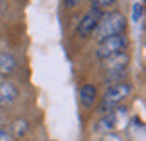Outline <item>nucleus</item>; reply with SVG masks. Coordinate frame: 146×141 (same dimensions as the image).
Returning <instances> with one entry per match:
<instances>
[{
  "mask_svg": "<svg viewBox=\"0 0 146 141\" xmlns=\"http://www.w3.org/2000/svg\"><path fill=\"white\" fill-rule=\"evenodd\" d=\"M126 27V18L125 15L117 13H106V15H101V20L96 27V38L101 42L105 38H110V36H115V35H121Z\"/></svg>",
  "mask_w": 146,
  "mask_h": 141,
  "instance_id": "nucleus-1",
  "label": "nucleus"
},
{
  "mask_svg": "<svg viewBox=\"0 0 146 141\" xmlns=\"http://www.w3.org/2000/svg\"><path fill=\"white\" fill-rule=\"evenodd\" d=\"M130 92H132V87L126 82L110 85L106 89V92L103 94V100H101V112H114V109L123 100H126L130 96Z\"/></svg>",
  "mask_w": 146,
  "mask_h": 141,
  "instance_id": "nucleus-2",
  "label": "nucleus"
},
{
  "mask_svg": "<svg viewBox=\"0 0 146 141\" xmlns=\"http://www.w3.org/2000/svg\"><path fill=\"white\" fill-rule=\"evenodd\" d=\"M128 45V40L126 36L123 35H115V36H110V38H105L98 43V49H96V56L99 60H105L112 54H117V53H123Z\"/></svg>",
  "mask_w": 146,
  "mask_h": 141,
  "instance_id": "nucleus-3",
  "label": "nucleus"
},
{
  "mask_svg": "<svg viewBox=\"0 0 146 141\" xmlns=\"http://www.w3.org/2000/svg\"><path fill=\"white\" fill-rule=\"evenodd\" d=\"M130 63V56H128L126 51L123 53H117V54H112L108 58L101 60V67L108 72V74H119L126 69V65Z\"/></svg>",
  "mask_w": 146,
  "mask_h": 141,
  "instance_id": "nucleus-4",
  "label": "nucleus"
},
{
  "mask_svg": "<svg viewBox=\"0 0 146 141\" xmlns=\"http://www.w3.org/2000/svg\"><path fill=\"white\" fill-rule=\"evenodd\" d=\"M101 15H103V13L98 11V9H90L88 13H85V16L81 18L80 25H78V33H80V36L88 38L94 31H96V27L99 24V20H101Z\"/></svg>",
  "mask_w": 146,
  "mask_h": 141,
  "instance_id": "nucleus-5",
  "label": "nucleus"
},
{
  "mask_svg": "<svg viewBox=\"0 0 146 141\" xmlns=\"http://www.w3.org/2000/svg\"><path fill=\"white\" fill-rule=\"evenodd\" d=\"M16 98H18V89L11 82H4L2 85H0V103L2 105L13 103Z\"/></svg>",
  "mask_w": 146,
  "mask_h": 141,
  "instance_id": "nucleus-6",
  "label": "nucleus"
},
{
  "mask_svg": "<svg viewBox=\"0 0 146 141\" xmlns=\"http://www.w3.org/2000/svg\"><path fill=\"white\" fill-rule=\"evenodd\" d=\"M96 100H98V89L94 85L87 83L80 89V101L83 103V107H92L96 103Z\"/></svg>",
  "mask_w": 146,
  "mask_h": 141,
  "instance_id": "nucleus-7",
  "label": "nucleus"
},
{
  "mask_svg": "<svg viewBox=\"0 0 146 141\" xmlns=\"http://www.w3.org/2000/svg\"><path fill=\"white\" fill-rule=\"evenodd\" d=\"M16 69V60L9 53H0V74L7 76Z\"/></svg>",
  "mask_w": 146,
  "mask_h": 141,
  "instance_id": "nucleus-8",
  "label": "nucleus"
},
{
  "mask_svg": "<svg viewBox=\"0 0 146 141\" xmlns=\"http://www.w3.org/2000/svg\"><path fill=\"white\" fill-rule=\"evenodd\" d=\"M29 130V123L25 120H15L11 123V128H9V136L13 139H20L22 136H25V132Z\"/></svg>",
  "mask_w": 146,
  "mask_h": 141,
  "instance_id": "nucleus-9",
  "label": "nucleus"
},
{
  "mask_svg": "<svg viewBox=\"0 0 146 141\" xmlns=\"http://www.w3.org/2000/svg\"><path fill=\"white\" fill-rule=\"evenodd\" d=\"M115 0H92V9H98V11H103L110 5H114Z\"/></svg>",
  "mask_w": 146,
  "mask_h": 141,
  "instance_id": "nucleus-10",
  "label": "nucleus"
},
{
  "mask_svg": "<svg viewBox=\"0 0 146 141\" xmlns=\"http://www.w3.org/2000/svg\"><path fill=\"white\" fill-rule=\"evenodd\" d=\"M143 13H144L143 4H133V7H132V20L133 22H141Z\"/></svg>",
  "mask_w": 146,
  "mask_h": 141,
  "instance_id": "nucleus-11",
  "label": "nucleus"
},
{
  "mask_svg": "<svg viewBox=\"0 0 146 141\" xmlns=\"http://www.w3.org/2000/svg\"><path fill=\"white\" fill-rule=\"evenodd\" d=\"M0 141H13V138L9 136V132H7V130L0 128Z\"/></svg>",
  "mask_w": 146,
  "mask_h": 141,
  "instance_id": "nucleus-12",
  "label": "nucleus"
},
{
  "mask_svg": "<svg viewBox=\"0 0 146 141\" xmlns=\"http://www.w3.org/2000/svg\"><path fill=\"white\" fill-rule=\"evenodd\" d=\"M80 2L81 0H65V7L72 9V7H76V5H80Z\"/></svg>",
  "mask_w": 146,
  "mask_h": 141,
  "instance_id": "nucleus-13",
  "label": "nucleus"
},
{
  "mask_svg": "<svg viewBox=\"0 0 146 141\" xmlns=\"http://www.w3.org/2000/svg\"><path fill=\"white\" fill-rule=\"evenodd\" d=\"M105 141H121V139L117 138V136H112V134H108V136L105 138Z\"/></svg>",
  "mask_w": 146,
  "mask_h": 141,
  "instance_id": "nucleus-14",
  "label": "nucleus"
},
{
  "mask_svg": "<svg viewBox=\"0 0 146 141\" xmlns=\"http://www.w3.org/2000/svg\"><path fill=\"white\" fill-rule=\"evenodd\" d=\"M2 125H4V116L0 114V128H2Z\"/></svg>",
  "mask_w": 146,
  "mask_h": 141,
  "instance_id": "nucleus-15",
  "label": "nucleus"
},
{
  "mask_svg": "<svg viewBox=\"0 0 146 141\" xmlns=\"http://www.w3.org/2000/svg\"><path fill=\"white\" fill-rule=\"evenodd\" d=\"M0 107H2V103H0Z\"/></svg>",
  "mask_w": 146,
  "mask_h": 141,
  "instance_id": "nucleus-16",
  "label": "nucleus"
}]
</instances>
